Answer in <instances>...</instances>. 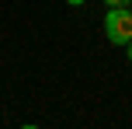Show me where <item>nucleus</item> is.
I'll return each mask as SVG.
<instances>
[{
  "mask_svg": "<svg viewBox=\"0 0 132 129\" xmlns=\"http://www.w3.org/2000/svg\"><path fill=\"white\" fill-rule=\"evenodd\" d=\"M108 7H125V4H132V0H104Z\"/></svg>",
  "mask_w": 132,
  "mask_h": 129,
  "instance_id": "2",
  "label": "nucleus"
},
{
  "mask_svg": "<svg viewBox=\"0 0 132 129\" xmlns=\"http://www.w3.org/2000/svg\"><path fill=\"white\" fill-rule=\"evenodd\" d=\"M125 56H129V63H132V39H129V45H125Z\"/></svg>",
  "mask_w": 132,
  "mask_h": 129,
  "instance_id": "3",
  "label": "nucleus"
},
{
  "mask_svg": "<svg viewBox=\"0 0 132 129\" xmlns=\"http://www.w3.org/2000/svg\"><path fill=\"white\" fill-rule=\"evenodd\" d=\"M104 35H108V42H115V45H129V39H132V4L108 7V14H104Z\"/></svg>",
  "mask_w": 132,
  "mask_h": 129,
  "instance_id": "1",
  "label": "nucleus"
},
{
  "mask_svg": "<svg viewBox=\"0 0 132 129\" xmlns=\"http://www.w3.org/2000/svg\"><path fill=\"white\" fill-rule=\"evenodd\" d=\"M66 4H73V7H77V4H84V0H66Z\"/></svg>",
  "mask_w": 132,
  "mask_h": 129,
  "instance_id": "4",
  "label": "nucleus"
}]
</instances>
